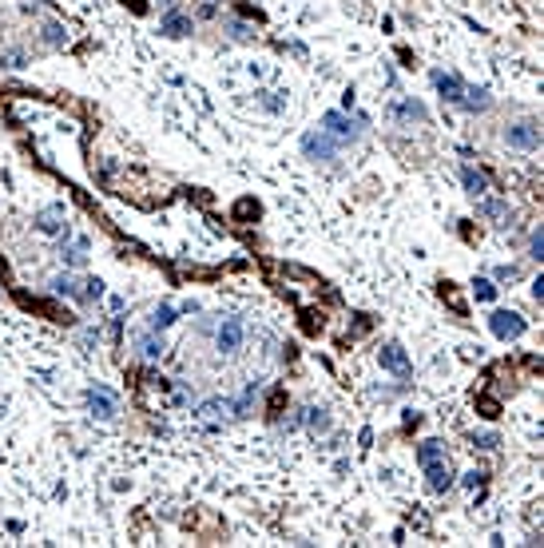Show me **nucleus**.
I'll return each instance as SVG.
<instances>
[{
	"instance_id": "12",
	"label": "nucleus",
	"mask_w": 544,
	"mask_h": 548,
	"mask_svg": "<svg viewBox=\"0 0 544 548\" xmlns=\"http://www.w3.org/2000/svg\"><path fill=\"white\" fill-rule=\"evenodd\" d=\"M425 477H429V489H433V493H445L449 485H453V469H449V461L441 457V461L425 465Z\"/></svg>"
},
{
	"instance_id": "17",
	"label": "nucleus",
	"mask_w": 544,
	"mask_h": 548,
	"mask_svg": "<svg viewBox=\"0 0 544 548\" xmlns=\"http://www.w3.org/2000/svg\"><path fill=\"white\" fill-rule=\"evenodd\" d=\"M139 354H144L147 362H159V358L167 354V346H163V338H155V334H147V338L139 342Z\"/></svg>"
},
{
	"instance_id": "6",
	"label": "nucleus",
	"mask_w": 544,
	"mask_h": 548,
	"mask_svg": "<svg viewBox=\"0 0 544 548\" xmlns=\"http://www.w3.org/2000/svg\"><path fill=\"white\" fill-rule=\"evenodd\" d=\"M378 362H382V370H389V373H398V378H409V354L401 350L398 342H389V346H382L378 350Z\"/></svg>"
},
{
	"instance_id": "5",
	"label": "nucleus",
	"mask_w": 544,
	"mask_h": 548,
	"mask_svg": "<svg viewBox=\"0 0 544 548\" xmlns=\"http://www.w3.org/2000/svg\"><path fill=\"white\" fill-rule=\"evenodd\" d=\"M242 338H246V326H242V318H226L223 326H219V334H215V346L223 350V354H235L242 346Z\"/></svg>"
},
{
	"instance_id": "23",
	"label": "nucleus",
	"mask_w": 544,
	"mask_h": 548,
	"mask_svg": "<svg viewBox=\"0 0 544 548\" xmlns=\"http://www.w3.org/2000/svg\"><path fill=\"white\" fill-rule=\"evenodd\" d=\"M528 255L544 258V231H532V235H528Z\"/></svg>"
},
{
	"instance_id": "13",
	"label": "nucleus",
	"mask_w": 544,
	"mask_h": 548,
	"mask_svg": "<svg viewBox=\"0 0 544 548\" xmlns=\"http://www.w3.org/2000/svg\"><path fill=\"white\" fill-rule=\"evenodd\" d=\"M461 183H465V191L473 195V199H480V195L489 191V179L480 175L477 167H461Z\"/></svg>"
},
{
	"instance_id": "22",
	"label": "nucleus",
	"mask_w": 544,
	"mask_h": 548,
	"mask_svg": "<svg viewBox=\"0 0 544 548\" xmlns=\"http://www.w3.org/2000/svg\"><path fill=\"white\" fill-rule=\"evenodd\" d=\"M473 294H477L480 302H493V298H496V286L489 282V278H477V282H473Z\"/></svg>"
},
{
	"instance_id": "24",
	"label": "nucleus",
	"mask_w": 544,
	"mask_h": 548,
	"mask_svg": "<svg viewBox=\"0 0 544 548\" xmlns=\"http://www.w3.org/2000/svg\"><path fill=\"white\" fill-rule=\"evenodd\" d=\"M60 258H64L68 266H84V262H88V255H84V242H80V246H72V251H64Z\"/></svg>"
},
{
	"instance_id": "2",
	"label": "nucleus",
	"mask_w": 544,
	"mask_h": 548,
	"mask_svg": "<svg viewBox=\"0 0 544 548\" xmlns=\"http://www.w3.org/2000/svg\"><path fill=\"white\" fill-rule=\"evenodd\" d=\"M322 131H330L338 144H353V139L362 135V124L350 119L346 112H326V115H322Z\"/></svg>"
},
{
	"instance_id": "20",
	"label": "nucleus",
	"mask_w": 544,
	"mask_h": 548,
	"mask_svg": "<svg viewBox=\"0 0 544 548\" xmlns=\"http://www.w3.org/2000/svg\"><path fill=\"white\" fill-rule=\"evenodd\" d=\"M171 322H175V310H171V306H159L155 314H151V330H155V334H159V330H167Z\"/></svg>"
},
{
	"instance_id": "3",
	"label": "nucleus",
	"mask_w": 544,
	"mask_h": 548,
	"mask_svg": "<svg viewBox=\"0 0 544 548\" xmlns=\"http://www.w3.org/2000/svg\"><path fill=\"white\" fill-rule=\"evenodd\" d=\"M88 413H92L96 421H112L115 413H119V402H115L112 389H104V386L88 389Z\"/></svg>"
},
{
	"instance_id": "15",
	"label": "nucleus",
	"mask_w": 544,
	"mask_h": 548,
	"mask_svg": "<svg viewBox=\"0 0 544 548\" xmlns=\"http://www.w3.org/2000/svg\"><path fill=\"white\" fill-rule=\"evenodd\" d=\"M163 32L167 36H187L191 32V20L183 17V12H167V17H163Z\"/></svg>"
},
{
	"instance_id": "16",
	"label": "nucleus",
	"mask_w": 544,
	"mask_h": 548,
	"mask_svg": "<svg viewBox=\"0 0 544 548\" xmlns=\"http://www.w3.org/2000/svg\"><path fill=\"white\" fill-rule=\"evenodd\" d=\"M52 291L64 294V298H80V282H76L72 274H56V278H52Z\"/></svg>"
},
{
	"instance_id": "7",
	"label": "nucleus",
	"mask_w": 544,
	"mask_h": 548,
	"mask_svg": "<svg viewBox=\"0 0 544 548\" xmlns=\"http://www.w3.org/2000/svg\"><path fill=\"white\" fill-rule=\"evenodd\" d=\"M505 144L516 147V151H536L541 147V131L532 124H512V128H505Z\"/></svg>"
},
{
	"instance_id": "8",
	"label": "nucleus",
	"mask_w": 544,
	"mask_h": 548,
	"mask_svg": "<svg viewBox=\"0 0 544 548\" xmlns=\"http://www.w3.org/2000/svg\"><path fill=\"white\" fill-rule=\"evenodd\" d=\"M433 84H437V92H441L445 104H461V96H465L461 76H453V72H433Z\"/></svg>"
},
{
	"instance_id": "9",
	"label": "nucleus",
	"mask_w": 544,
	"mask_h": 548,
	"mask_svg": "<svg viewBox=\"0 0 544 548\" xmlns=\"http://www.w3.org/2000/svg\"><path fill=\"white\" fill-rule=\"evenodd\" d=\"M389 119H394V124H421V119H425V108H421L417 99H394V104H389Z\"/></svg>"
},
{
	"instance_id": "29",
	"label": "nucleus",
	"mask_w": 544,
	"mask_h": 548,
	"mask_svg": "<svg viewBox=\"0 0 544 548\" xmlns=\"http://www.w3.org/2000/svg\"><path fill=\"white\" fill-rule=\"evenodd\" d=\"M496 278H516V266H496Z\"/></svg>"
},
{
	"instance_id": "26",
	"label": "nucleus",
	"mask_w": 544,
	"mask_h": 548,
	"mask_svg": "<svg viewBox=\"0 0 544 548\" xmlns=\"http://www.w3.org/2000/svg\"><path fill=\"white\" fill-rule=\"evenodd\" d=\"M480 481H485V473H480V469H473V473H465V485H469V489H477Z\"/></svg>"
},
{
	"instance_id": "27",
	"label": "nucleus",
	"mask_w": 544,
	"mask_h": 548,
	"mask_svg": "<svg viewBox=\"0 0 544 548\" xmlns=\"http://www.w3.org/2000/svg\"><path fill=\"white\" fill-rule=\"evenodd\" d=\"M477 445H480V449H496V437L485 433V437H477Z\"/></svg>"
},
{
	"instance_id": "11",
	"label": "nucleus",
	"mask_w": 544,
	"mask_h": 548,
	"mask_svg": "<svg viewBox=\"0 0 544 548\" xmlns=\"http://www.w3.org/2000/svg\"><path fill=\"white\" fill-rule=\"evenodd\" d=\"M477 211L485 215V219H493L496 226H509V219H512V211H509V203H505V199H485V195H480V199H477Z\"/></svg>"
},
{
	"instance_id": "19",
	"label": "nucleus",
	"mask_w": 544,
	"mask_h": 548,
	"mask_svg": "<svg viewBox=\"0 0 544 548\" xmlns=\"http://www.w3.org/2000/svg\"><path fill=\"white\" fill-rule=\"evenodd\" d=\"M441 457H445V449H441L437 441H425V445L417 449V461H421V465H433V461H441Z\"/></svg>"
},
{
	"instance_id": "10",
	"label": "nucleus",
	"mask_w": 544,
	"mask_h": 548,
	"mask_svg": "<svg viewBox=\"0 0 544 548\" xmlns=\"http://www.w3.org/2000/svg\"><path fill=\"white\" fill-rule=\"evenodd\" d=\"M36 231L40 235H64V207H44L40 215H36Z\"/></svg>"
},
{
	"instance_id": "1",
	"label": "nucleus",
	"mask_w": 544,
	"mask_h": 548,
	"mask_svg": "<svg viewBox=\"0 0 544 548\" xmlns=\"http://www.w3.org/2000/svg\"><path fill=\"white\" fill-rule=\"evenodd\" d=\"M525 326L528 322L516 314V310H493V314H489V330H493L501 342H516L525 334Z\"/></svg>"
},
{
	"instance_id": "21",
	"label": "nucleus",
	"mask_w": 544,
	"mask_h": 548,
	"mask_svg": "<svg viewBox=\"0 0 544 548\" xmlns=\"http://www.w3.org/2000/svg\"><path fill=\"white\" fill-rule=\"evenodd\" d=\"M80 286H84V291H80L84 302H92V298H99V294H104V282H99V278H84Z\"/></svg>"
},
{
	"instance_id": "18",
	"label": "nucleus",
	"mask_w": 544,
	"mask_h": 548,
	"mask_svg": "<svg viewBox=\"0 0 544 548\" xmlns=\"http://www.w3.org/2000/svg\"><path fill=\"white\" fill-rule=\"evenodd\" d=\"M306 425H310L314 433H330V413H326V409H306Z\"/></svg>"
},
{
	"instance_id": "14",
	"label": "nucleus",
	"mask_w": 544,
	"mask_h": 548,
	"mask_svg": "<svg viewBox=\"0 0 544 548\" xmlns=\"http://www.w3.org/2000/svg\"><path fill=\"white\" fill-rule=\"evenodd\" d=\"M493 99H489V92L485 88H465V96H461V108H469V112H485Z\"/></svg>"
},
{
	"instance_id": "28",
	"label": "nucleus",
	"mask_w": 544,
	"mask_h": 548,
	"mask_svg": "<svg viewBox=\"0 0 544 548\" xmlns=\"http://www.w3.org/2000/svg\"><path fill=\"white\" fill-rule=\"evenodd\" d=\"M219 409H223V402H207V405H203V418H215Z\"/></svg>"
},
{
	"instance_id": "25",
	"label": "nucleus",
	"mask_w": 544,
	"mask_h": 548,
	"mask_svg": "<svg viewBox=\"0 0 544 548\" xmlns=\"http://www.w3.org/2000/svg\"><path fill=\"white\" fill-rule=\"evenodd\" d=\"M44 32H48V44H64V32H60V24H48Z\"/></svg>"
},
{
	"instance_id": "4",
	"label": "nucleus",
	"mask_w": 544,
	"mask_h": 548,
	"mask_svg": "<svg viewBox=\"0 0 544 548\" xmlns=\"http://www.w3.org/2000/svg\"><path fill=\"white\" fill-rule=\"evenodd\" d=\"M338 147H342V144H338L330 131H306V135H302V151L310 155V159H334Z\"/></svg>"
}]
</instances>
